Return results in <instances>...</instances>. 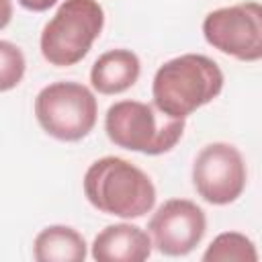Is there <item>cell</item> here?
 Returning <instances> with one entry per match:
<instances>
[{
	"label": "cell",
	"instance_id": "9",
	"mask_svg": "<svg viewBox=\"0 0 262 262\" xmlns=\"http://www.w3.org/2000/svg\"><path fill=\"white\" fill-rule=\"evenodd\" d=\"M151 235L133 223L106 225L92 242L96 262H141L151 256Z\"/></svg>",
	"mask_w": 262,
	"mask_h": 262
},
{
	"label": "cell",
	"instance_id": "5",
	"mask_svg": "<svg viewBox=\"0 0 262 262\" xmlns=\"http://www.w3.org/2000/svg\"><path fill=\"white\" fill-rule=\"evenodd\" d=\"M35 119L57 141H80L96 125L98 102L94 92L80 82H53L35 96Z\"/></svg>",
	"mask_w": 262,
	"mask_h": 262
},
{
	"label": "cell",
	"instance_id": "13",
	"mask_svg": "<svg viewBox=\"0 0 262 262\" xmlns=\"http://www.w3.org/2000/svg\"><path fill=\"white\" fill-rule=\"evenodd\" d=\"M0 90L8 92L14 86L20 84L23 76H25V55L20 51V47H16L10 41H0Z\"/></svg>",
	"mask_w": 262,
	"mask_h": 262
},
{
	"label": "cell",
	"instance_id": "2",
	"mask_svg": "<svg viewBox=\"0 0 262 262\" xmlns=\"http://www.w3.org/2000/svg\"><path fill=\"white\" fill-rule=\"evenodd\" d=\"M86 201L100 213L137 219L156 205L151 178L125 158L104 156L94 160L82 180Z\"/></svg>",
	"mask_w": 262,
	"mask_h": 262
},
{
	"label": "cell",
	"instance_id": "14",
	"mask_svg": "<svg viewBox=\"0 0 262 262\" xmlns=\"http://www.w3.org/2000/svg\"><path fill=\"white\" fill-rule=\"evenodd\" d=\"M25 10H31V12H45L49 10L51 6L57 4V0H16Z\"/></svg>",
	"mask_w": 262,
	"mask_h": 262
},
{
	"label": "cell",
	"instance_id": "1",
	"mask_svg": "<svg viewBox=\"0 0 262 262\" xmlns=\"http://www.w3.org/2000/svg\"><path fill=\"white\" fill-rule=\"evenodd\" d=\"M223 82L217 61L203 53H182L158 68L151 82V98L162 113L186 119L215 100L223 90Z\"/></svg>",
	"mask_w": 262,
	"mask_h": 262
},
{
	"label": "cell",
	"instance_id": "7",
	"mask_svg": "<svg viewBox=\"0 0 262 262\" xmlns=\"http://www.w3.org/2000/svg\"><path fill=\"white\" fill-rule=\"evenodd\" d=\"M192 186L209 205H229L237 201L248 182V168L242 151L225 141L207 143L192 162Z\"/></svg>",
	"mask_w": 262,
	"mask_h": 262
},
{
	"label": "cell",
	"instance_id": "4",
	"mask_svg": "<svg viewBox=\"0 0 262 262\" xmlns=\"http://www.w3.org/2000/svg\"><path fill=\"white\" fill-rule=\"evenodd\" d=\"M104 27V8L98 0H63L45 23L39 49L47 63L70 68L82 61Z\"/></svg>",
	"mask_w": 262,
	"mask_h": 262
},
{
	"label": "cell",
	"instance_id": "8",
	"mask_svg": "<svg viewBox=\"0 0 262 262\" xmlns=\"http://www.w3.org/2000/svg\"><path fill=\"white\" fill-rule=\"evenodd\" d=\"M147 231L164 256H186L205 237V211L188 199H168L149 217Z\"/></svg>",
	"mask_w": 262,
	"mask_h": 262
},
{
	"label": "cell",
	"instance_id": "12",
	"mask_svg": "<svg viewBox=\"0 0 262 262\" xmlns=\"http://www.w3.org/2000/svg\"><path fill=\"white\" fill-rule=\"evenodd\" d=\"M205 262H256L258 250L254 242L239 231L219 233L203 254Z\"/></svg>",
	"mask_w": 262,
	"mask_h": 262
},
{
	"label": "cell",
	"instance_id": "10",
	"mask_svg": "<svg viewBox=\"0 0 262 262\" xmlns=\"http://www.w3.org/2000/svg\"><path fill=\"white\" fill-rule=\"evenodd\" d=\"M141 74V61L131 49H108L90 68V84L98 94H121L129 90Z\"/></svg>",
	"mask_w": 262,
	"mask_h": 262
},
{
	"label": "cell",
	"instance_id": "3",
	"mask_svg": "<svg viewBox=\"0 0 262 262\" xmlns=\"http://www.w3.org/2000/svg\"><path fill=\"white\" fill-rule=\"evenodd\" d=\"M186 121L162 113L156 104L141 100H119L104 115V131L117 147L162 156L184 135Z\"/></svg>",
	"mask_w": 262,
	"mask_h": 262
},
{
	"label": "cell",
	"instance_id": "11",
	"mask_svg": "<svg viewBox=\"0 0 262 262\" xmlns=\"http://www.w3.org/2000/svg\"><path fill=\"white\" fill-rule=\"evenodd\" d=\"M86 254V239L70 225H47L33 239L37 262H84Z\"/></svg>",
	"mask_w": 262,
	"mask_h": 262
},
{
	"label": "cell",
	"instance_id": "6",
	"mask_svg": "<svg viewBox=\"0 0 262 262\" xmlns=\"http://www.w3.org/2000/svg\"><path fill=\"white\" fill-rule=\"evenodd\" d=\"M203 37L233 59H262V4L246 0L211 10L203 20Z\"/></svg>",
	"mask_w": 262,
	"mask_h": 262
}]
</instances>
